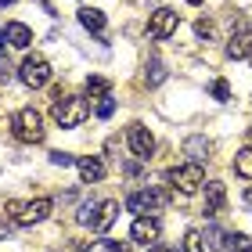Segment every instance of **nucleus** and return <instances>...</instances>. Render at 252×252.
<instances>
[{
    "instance_id": "obj_1",
    "label": "nucleus",
    "mask_w": 252,
    "mask_h": 252,
    "mask_svg": "<svg viewBox=\"0 0 252 252\" xmlns=\"http://www.w3.org/2000/svg\"><path fill=\"white\" fill-rule=\"evenodd\" d=\"M51 209H54V202H51V198H32V202H18V198H11V202H4V213H7L18 227L43 223V220L51 216Z\"/></svg>"
},
{
    "instance_id": "obj_2",
    "label": "nucleus",
    "mask_w": 252,
    "mask_h": 252,
    "mask_svg": "<svg viewBox=\"0 0 252 252\" xmlns=\"http://www.w3.org/2000/svg\"><path fill=\"white\" fill-rule=\"evenodd\" d=\"M166 180L173 184V191L180 194H198L205 188V169L198 162H184V166H177V169H169Z\"/></svg>"
},
{
    "instance_id": "obj_3",
    "label": "nucleus",
    "mask_w": 252,
    "mask_h": 252,
    "mask_svg": "<svg viewBox=\"0 0 252 252\" xmlns=\"http://www.w3.org/2000/svg\"><path fill=\"white\" fill-rule=\"evenodd\" d=\"M51 116H54V123H58V126L72 130V126H79V123L90 116V101H87V97H62V101H54Z\"/></svg>"
},
{
    "instance_id": "obj_4",
    "label": "nucleus",
    "mask_w": 252,
    "mask_h": 252,
    "mask_svg": "<svg viewBox=\"0 0 252 252\" xmlns=\"http://www.w3.org/2000/svg\"><path fill=\"white\" fill-rule=\"evenodd\" d=\"M11 126H15V137L22 144H40L43 141V116L36 108H22V112H15V119H11Z\"/></svg>"
},
{
    "instance_id": "obj_5",
    "label": "nucleus",
    "mask_w": 252,
    "mask_h": 252,
    "mask_svg": "<svg viewBox=\"0 0 252 252\" xmlns=\"http://www.w3.org/2000/svg\"><path fill=\"white\" fill-rule=\"evenodd\" d=\"M18 79H22L29 90L47 87V83H51V65H47V58H43V54H29V58L18 65Z\"/></svg>"
},
{
    "instance_id": "obj_6",
    "label": "nucleus",
    "mask_w": 252,
    "mask_h": 252,
    "mask_svg": "<svg viewBox=\"0 0 252 252\" xmlns=\"http://www.w3.org/2000/svg\"><path fill=\"white\" fill-rule=\"evenodd\" d=\"M166 202H169V194H166V191H158V188H144V191H133L130 198H126V209L137 213V216H144V213H158Z\"/></svg>"
},
{
    "instance_id": "obj_7",
    "label": "nucleus",
    "mask_w": 252,
    "mask_h": 252,
    "mask_svg": "<svg viewBox=\"0 0 252 252\" xmlns=\"http://www.w3.org/2000/svg\"><path fill=\"white\" fill-rule=\"evenodd\" d=\"M126 141H130V152L141 158V162H148V158H152V152H155V137H152V130H148L144 123H133L130 130H126Z\"/></svg>"
},
{
    "instance_id": "obj_8",
    "label": "nucleus",
    "mask_w": 252,
    "mask_h": 252,
    "mask_svg": "<svg viewBox=\"0 0 252 252\" xmlns=\"http://www.w3.org/2000/svg\"><path fill=\"white\" fill-rule=\"evenodd\" d=\"M177 26H180V15H177V11L158 7L155 15H152V22H148V36H152V40H169V36L177 32Z\"/></svg>"
},
{
    "instance_id": "obj_9",
    "label": "nucleus",
    "mask_w": 252,
    "mask_h": 252,
    "mask_svg": "<svg viewBox=\"0 0 252 252\" xmlns=\"http://www.w3.org/2000/svg\"><path fill=\"white\" fill-rule=\"evenodd\" d=\"M130 238L133 242H158V220L155 216H137L133 220V227H130Z\"/></svg>"
},
{
    "instance_id": "obj_10",
    "label": "nucleus",
    "mask_w": 252,
    "mask_h": 252,
    "mask_svg": "<svg viewBox=\"0 0 252 252\" xmlns=\"http://www.w3.org/2000/svg\"><path fill=\"white\" fill-rule=\"evenodd\" d=\"M76 169H79V177H83V184H97V180L105 177V162H101L97 155H83V158H76Z\"/></svg>"
},
{
    "instance_id": "obj_11",
    "label": "nucleus",
    "mask_w": 252,
    "mask_h": 252,
    "mask_svg": "<svg viewBox=\"0 0 252 252\" xmlns=\"http://www.w3.org/2000/svg\"><path fill=\"white\" fill-rule=\"evenodd\" d=\"M227 202V188L220 180H205V216H216Z\"/></svg>"
},
{
    "instance_id": "obj_12",
    "label": "nucleus",
    "mask_w": 252,
    "mask_h": 252,
    "mask_svg": "<svg viewBox=\"0 0 252 252\" xmlns=\"http://www.w3.org/2000/svg\"><path fill=\"white\" fill-rule=\"evenodd\" d=\"M4 40L11 43V47H29L32 43V29L26 26V22H7L4 26Z\"/></svg>"
},
{
    "instance_id": "obj_13",
    "label": "nucleus",
    "mask_w": 252,
    "mask_h": 252,
    "mask_svg": "<svg viewBox=\"0 0 252 252\" xmlns=\"http://www.w3.org/2000/svg\"><path fill=\"white\" fill-rule=\"evenodd\" d=\"M209 152H213V144L205 141V137H198V133L184 141V155H188V162H198V166H202L205 158H209Z\"/></svg>"
},
{
    "instance_id": "obj_14",
    "label": "nucleus",
    "mask_w": 252,
    "mask_h": 252,
    "mask_svg": "<svg viewBox=\"0 0 252 252\" xmlns=\"http://www.w3.org/2000/svg\"><path fill=\"white\" fill-rule=\"evenodd\" d=\"M116 216H119V202L105 198V202L97 205V216H94V231H108V227L116 223Z\"/></svg>"
},
{
    "instance_id": "obj_15",
    "label": "nucleus",
    "mask_w": 252,
    "mask_h": 252,
    "mask_svg": "<svg viewBox=\"0 0 252 252\" xmlns=\"http://www.w3.org/2000/svg\"><path fill=\"white\" fill-rule=\"evenodd\" d=\"M227 54L238 62V58H252V32L245 29V32H238V36H231L227 40Z\"/></svg>"
},
{
    "instance_id": "obj_16",
    "label": "nucleus",
    "mask_w": 252,
    "mask_h": 252,
    "mask_svg": "<svg viewBox=\"0 0 252 252\" xmlns=\"http://www.w3.org/2000/svg\"><path fill=\"white\" fill-rule=\"evenodd\" d=\"M79 26L90 32H105V15L97 7H79Z\"/></svg>"
},
{
    "instance_id": "obj_17",
    "label": "nucleus",
    "mask_w": 252,
    "mask_h": 252,
    "mask_svg": "<svg viewBox=\"0 0 252 252\" xmlns=\"http://www.w3.org/2000/svg\"><path fill=\"white\" fill-rule=\"evenodd\" d=\"M234 173H238V177H245V180H252V144L242 148V152L234 155Z\"/></svg>"
},
{
    "instance_id": "obj_18",
    "label": "nucleus",
    "mask_w": 252,
    "mask_h": 252,
    "mask_svg": "<svg viewBox=\"0 0 252 252\" xmlns=\"http://www.w3.org/2000/svg\"><path fill=\"white\" fill-rule=\"evenodd\" d=\"M162 79H166V65L158 62V58H152V62L144 65V83H148V87H158Z\"/></svg>"
},
{
    "instance_id": "obj_19",
    "label": "nucleus",
    "mask_w": 252,
    "mask_h": 252,
    "mask_svg": "<svg viewBox=\"0 0 252 252\" xmlns=\"http://www.w3.org/2000/svg\"><path fill=\"white\" fill-rule=\"evenodd\" d=\"M97 205H101V202H94V198H87V202H83V205H79V209H76V223H90V227H94Z\"/></svg>"
},
{
    "instance_id": "obj_20",
    "label": "nucleus",
    "mask_w": 252,
    "mask_h": 252,
    "mask_svg": "<svg viewBox=\"0 0 252 252\" xmlns=\"http://www.w3.org/2000/svg\"><path fill=\"white\" fill-rule=\"evenodd\" d=\"M87 94L97 97V101L108 97V79H105V76H90V79H87Z\"/></svg>"
},
{
    "instance_id": "obj_21",
    "label": "nucleus",
    "mask_w": 252,
    "mask_h": 252,
    "mask_svg": "<svg viewBox=\"0 0 252 252\" xmlns=\"http://www.w3.org/2000/svg\"><path fill=\"white\" fill-rule=\"evenodd\" d=\"M184 252H205V234L202 231H188L184 234Z\"/></svg>"
},
{
    "instance_id": "obj_22",
    "label": "nucleus",
    "mask_w": 252,
    "mask_h": 252,
    "mask_svg": "<svg viewBox=\"0 0 252 252\" xmlns=\"http://www.w3.org/2000/svg\"><path fill=\"white\" fill-rule=\"evenodd\" d=\"M227 249L231 252H252V238L249 234H227Z\"/></svg>"
},
{
    "instance_id": "obj_23",
    "label": "nucleus",
    "mask_w": 252,
    "mask_h": 252,
    "mask_svg": "<svg viewBox=\"0 0 252 252\" xmlns=\"http://www.w3.org/2000/svg\"><path fill=\"white\" fill-rule=\"evenodd\" d=\"M94 112H97V119H112V112H116V97H101Z\"/></svg>"
},
{
    "instance_id": "obj_24",
    "label": "nucleus",
    "mask_w": 252,
    "mask_h": 252,
    "mask_svg": "<svg viewBox=\"0 0 252 252\" xmlns=\"http://www.w3.org/2000/svg\"><path fill=\"white\" fill-rule=\"evenodd\" d=\"M213 97L216 101H231V83H227V79H216L213 83Z\"/></svg>"
},
{
    "instance_id": "obj_25",
    "label": "nucleus",
    "mask_w": 252,
    "mask_h": 252,
    "mask_svg": "<svg viewBox=\"0 0 252 252\" xmlns=\"http://www.w3.org/2000/svg\"><path fill=\"white\" fill-rule=\"evenodd\" d=\"M194 32H198L202 40H213L216 36V26H213V22H205V18H198V22H194Z\"/></svg>"
},
{
    "instance_id": "obj_26",
    "label": "nucleus",
    "mask_w": 252,
    "mask_h": 252,
    "mask_svg": "<svg viewBox=\"0 0 252 252\" xmlns=\"http://www.w3.org/2000/svg\"><path fill=\"white\" fill-rule=\"evenodd\" d=\"M97 252H130V242H105L97 245Z\"/></svg>"
},
{
    "instance_id": "obj_27",
    "label": "nucleus",
    "mask_w": 252,
    "mask_h": 252,
    "mask_svg": "<svg viewBox=\"0 0 252 252\" xmlns=\"http://www.w3.org/2000/svg\"><path fill=\"white\" fill-rule=\"evenodd\" d=\"M51 162H54V166H72L76 158L68 155V152H51Z\"/></svg>"
},
{
    "instance_id": "obj_28",
    "label": "nucleus",
    "mask_w": 252,
    "mask_h": 252,
    "mask_svg": "<svg viewBox=\"0 0 252 252\" xmlns=\"http://www.w3.org/2000/svg\"><path fill=\"white\" fill-rule=\"evenodd\" d=\"M11 231H15V220H4V216H0V238H11Z\"/></svg>"
},
{
    "instance_id": "obj_29",
    "label": "nucleus",
    "mask_w": 252,
    "mask_h": 252,
    "mask_svg": "<svg viewBox=\"0 0 252 252\" xmlns=\"http://www.w3.org/2000/svg\"><path fill=\"white\" fill-rule=\"evenodd\" d=\"M7 79H11V68H7V62H4V65H0V83H7Z\"/></svg>"
},
{
    "instance_id": "obj_30",
    "label": "nucleus",
    "mask_w": 252,
    "mask_h": 252,
    "mask_svg": "<svg viewBox=\"0 0 252 252\" xmlns=\"http://www.w3.org/2000/svg\"><path fill=\"white\" fill-rule=\"evenodd\" d=\"M148 252H169L166 245H152V249H148Z\"/></svg>"
},
{
    "instance_id": "obj_31",
    "label": "nucleus",
    "mask_w": 252,
    "mask_h": 252,
    "mask_svg": "<svg viewBox=\"0 0 252 252\" xmlns=\"http://www.w3.org/2000/svg\"><path fill=\"white\" fill-rule=\"evenodd\" d=\"M7 4H15V0H0V7H7Z\"/></svg>"
},
{
    "instance_id": "obj_32",
    "label": "nucleus",
    "mask_w": 252,
    "mask_h": 252,
    "mask_svg": "<svg viewBox=\"0 0 252 252\" xmlns=\"http://www.w3.org/2000/svg\"><path fill=\"white\" fill-rule=\"evenodd\" d=\"M188 4H194V7H198V4H202V0H188Z\"/></svg>"
}]
</instances>
